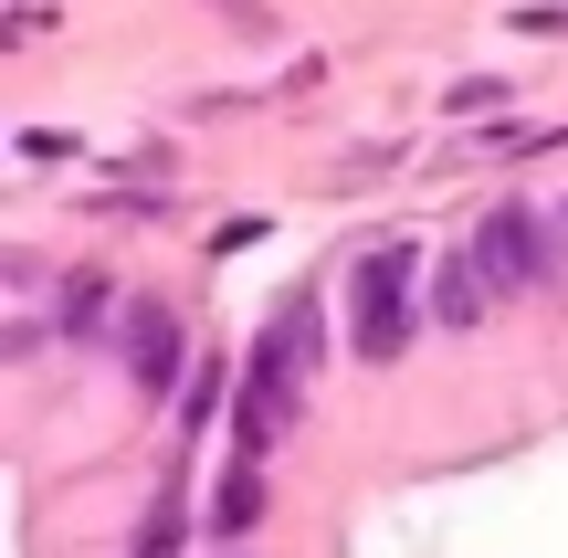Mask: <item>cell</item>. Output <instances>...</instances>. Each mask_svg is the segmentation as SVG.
Returning a JSON list of instances; mask_svg holds the SVG:
<instances>
[{
  "label": "cell",
  "mask_w": 568,
  "mask_h": 558,
  "mask_svg": "<svg viewBox=\"0 0 568 558\" xmlns=\"http://www.w3.org/2000/svg\"><path fill=\"white\" fill-rule=\"evenodd\" d=\"M305 348H316V306H284L264 337H253V369H243V464L274 454L284 433H295V379H305Z\"/></svg>",
  "instance_id": "1"
},
{
  "label": "cell",
  "mask_w": 568,
  "mask_h": 558,
  "mask_svg": "<svg viewBox=\"0 0 568 558\" xmlns=\"http://www.w3.org/2000/svg\"><path fill=\"white\" fill-rule=\"evenodd\" d=\"M410 264H422L410 243H368L358 274H347V337H358L368 369H389L410 348Z\"/></svg>",
  "instance_id": "2"
},
{
  "label": "cell",
  "mask_w": 568,
  "mask_h": 558,
  "mask_svg": "<svg viewBox=\"0 0 568 558\" xmlns=\"http://www.w3.org/2000/svg\"><path fill=\"white\" fill-rule=\"evenodd\" d=\"M474 264H485V285H495V295H537V285L558 274L548 222H537L527 201H495L485 222H474Z\"/></svg>",
  "instance_id": "3"
},
{
  "label": "cell",
  "mask_w": 568,
  "mask_h": 558,
  "mask_svg": "<svg viewBox=\"0 0 568 558\" xmlns=\"http://www.w3.org/2000/svg\"><path fill=\"white\" fill-rule=\"evenodd\" d=\"M126 369H138V390H180V316L169 306H126Z\"/></svg>",
  "instance_id": "4"
},
{
  "label": "cell",
  "mask_w": 568,
  "mask_h": 558,
  "mask_svg": "<svg viewBox=\"0 0 568 558\" xmlns=\"http://www.w3.org/2000/svg\"><path fill=\"white\" fill-rule=\"evenodd\" d=\"M485 264H474V253H453L443 274H432V316H443V327H485Z\"/></svg>",
  "instance_id": "5"
},
{
  "label": "cell",
  "mask_w": 568,
  "mask_h": 558,
  "mask_svg": "<svg viewBox=\"0 0 568 558\" xmlns=\"http://www.w3.org/2000/svg\"><path fill=\"white\" fill-rule=\"evenodd\" d=\"M253 517H264V475H253V464H232L222 496H211V527H222V538H243Z\"/></svg>",
  "instance_id": "6"
},
{
  "label": "cell",
  "mask_w": 568,
  "mask_h": 558,
  "mask_svg": "<svg viewBox=\"0 0 568 558\" xmlns=\"http://www.w3.org/2000/svg\"><path fill=\"white\" fill-rule=\"evenodd\" d=\"M180 527H190V517H180V496H159V517L138 527V548H126V558H180Z\"/></svg>",
  "instance_id": "7"
},
{
  "label": "cell",
  "mask_w": 568,
  "mask_h": 558,
  "mask_svg": "<svg viewBox=\"0 0 568 558\" xmlns=\"http://www.w3.org/2000/svg\"><path fill=\"white\" fill-rule=\"evenodd\" d=\"M95 316H105V285H95V274L63 285V337H95Z\"/></svg>",
  "instance_id": "8"
},
{
  "label": "cell",
  "mask_w": 568,
  "mask_h": 558,
  "mask_svg": "<svg viewBox=\"0 0 568 558\" xmlns=\"http://www.w3.org/2000/svg\"><path fill=\"white\" fill-rule=\"evenodd\" d=\"M558 243H568V211H558Z\"/></svg>",
  "instance_id": "9"
}]
</instances>
